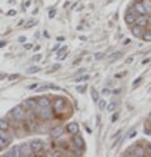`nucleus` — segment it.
Masks as SVG:
<instances>
[{
	"label": "nucleus",
	"mask_w": 151,
	"mask_h": 157,
	"mask_svg": "<svg viewBox=\"0 0 151 157\" xmlns=\"http://www.w3.org/2000/svg\"><path fill=\"white\" fill-rule=\"evenodd\" d=\"M13 120L17 121V122H23L25 120V117H27V108L24 107V104H18L15 106L14 108L11 109L10 112Z\"/></svg>",
	"instance_id": "nucleus-1"
},
{
	"label": "nucleus",
	"mask_w": 151,
	"mask_h": 157,
	"mask_svg": "<svg viewBox=\"0 0 151 157\" xmlns=\"http://www.w3.org/2000/svg\"><path fill=\"white\" fill-rule=\"evenodd\" d=\"M52 106H53V112L56 114H59L64 111V108L67 106V99L64 97H56L52 102Z\"/></svg>",
	"instance_id": "nucleus-2"
},
{
	"label": "nucleus",
	"mask_w": 151,
	"mask_h": 157,
	"mask_svg": "<svg viewBox=\"0 0 151 157\" xmlns=\"http://www.w3.org/2000/svg\"><path fill=\"white\" fill-rule=\"evenodd\" d=\"M126 156H132V157H144L146 155V151L142 146L140 145H137V146H134L131 147L127 152H125Z\"/></svg>",
	"instance_id": "nucleus-3"
},
{
	"label": "nucleus",
	"mask_w": 151,
	"mask_h": 157,
	"mask_svg": "<svg viewBox=\"0 0 151 157\" xmlns=\"http://www.w3.org/2000/svg\"><path fill=\"white\" fill-rule=\"evenodd\" d=\"M38 117L42 120V121H50L54 117V113H53V109L50 107H44V108H41L39 112H38Z\"/></svg>",
	"instance_id": "nucleus-4"
},
{
	"label": "nucleus",
	"mask_w": 151,
	"mask_h": 157,
	"mask_svg": "<svg viewBox=\"0 0 151 157\" xmlns=\"http://www.w3.org/2000/svg\"><path fill=\"white\" fill-rule=\"evenodd\" d=\"M29 145H30V150L33 153H39L44 148V142L42 140H33Z\"/></svg>",
	"instance_id": "nucleus-5"
},
{
	"label": "nucleus",
	"mask_w": 151,
	"mask_h": 157,
	"mask_svg": "<svg viewBox=\"0 0 151 157\" xmlns=\"http://www.w3.org/2000/svg\"><path fill=\"white\" fill-rule=\"evenodd\" d=\"M72 142H73V146H76V147H77L78 150H81V151H84L86 143H84V140H83V137H82L81 135H78V133L73 135Z\"/></svg>",
	"instance_id": "nucleus-6"
},
{
	"label": "nucleus",
	"mask_w": 151,
	"mask_h": 157,
	"mask_svg": "<svg viewBox=\"0 0 151 157\" xmlns=\"http://www.w3.org/2000/svg\"><path fill=\"white\" fill-rule=\"evenodd\" d=\"M137 17H138V14H137L136 11H126L123 20H125V23L127 24V25H134Z\"/></svg>",
	"instance_id": "nucleus-7"
},
{
	"label": "nucleus",
	"mask_w": 151,
	"mask_h": 157,
	"mask_svg": "<svg viewBox=\"0 0 151 157\" xmlns=\"http://www.w3.org/2000/svg\"><path fill=\"white\" fill-rule=\"evenodd\" d=\"M37 103H38V107L39 108H44V107H50L52 106V101H50L49 97L45 96H41L37 98Z\"/></svg>",
	"instance_id": "nucleus-8"
},
{
	"label": "nucleus",
	"mask_w": 151,
	"mask_h": 157,
	"mask_svg": "<svg viewBox=\"0 0 151 157\" xmlns=\"http://www.w3.org/2000/svg\"><path fill=\"white\" fill-rule=\"evenodd\" d=\"M64 132H66L64 127L57 126V127H54L52 131H50V136H52L53 140H58V138H60L63 135H64Z\"/></svg>",
	"instance_id": "nucleus-9"
},
{
	"label": "nucleus",
	"mask_w": 151,
	"mask_h": 157,
	"mask_svg": "<svg viewBox=\"0 0 151 157\" xmlns=\"http://www.w3.org/2000/svg\"><path fill=\"white\" fill-rule=\"evenodd\" d=\"M23 104H24V107L27 108V111H35V109H38L37 98H28V99H25V102Z\"/></svg>",
	"instance_id": "nucleus-10"
},
{
	"label": "nucleus",
	"mask_w": 151,
	"mask_h": 157,
	"mask_svg": "<svg viewBox=\"0 0 151 157\" xmlns=\"http://www.w3.org/2000/svg\"><path fill=\"white\" fill-rule=\"evenodd\" d=\"M66 131L69 133V135H76V133H78L79 132V126H78V123L77 122H71V123H68L67 126H66Z\"/></svg>",
	"instance_id": "nucleus-11"
},
{
	"label": "nucleus",
	"mask_w": 151,
	"mask_h": 157,
	"mask_svg": "<svg viewBox=\"0 0 151 157\" xmlns=\"http://www.w3.org/2000/svg\"><path fill=\"white\" fill-rule=\"evenodd\" d=\"M33 152H32V150H30V145L29 143H21L20 145V157H28V156H30Z\"/></svg>",
	"instance_id": "nucleus-12"
},
{
	"label": "nucleus",
	"mask_w": 151,
	"mask_h": 157,
	"mask_svg": "<svg viewBox=\"0 0 151 157\" xmlns=\"http://www.w3.org/2000/svg\"><path fill=\"white\" fill-rule=\"evenodd\" d=\"M135 25L145 28L146 25H149V15H138L135 20Z\"/></svg>",
	"instance_id": "nucleus-13"
},
{
	"label": "nucleus",
	"mask_w": 151,
	"mask_h": 157,
	"mask_svg": "<svg viewBox=\"0 0 151 157\" xmlns=\"http://www.w3.org/2000/svg\"><path fill=\"white\" fill-rule=\"evenodd\" d=\"M145 29L142 27H138V25H134L131 28V33L135 38H142V34H144Z\"/></svg>",
	"instance_id": "nucleus-14"
},
{
	"label": "nucleus",
	"mask_w": 151,
	"mask_h": 157,
	"mask_svg": "<svg viewBox=\"0 0 151 157\" xmlns=\"http://www.w3.org/2000/svg\"><path fill=\"white\" fill-rule=\"evenodd\" d=\"M5 157H20V145H15L8 153H5Z\"/></svg>",
	"instance_id": "nucleus-15"
},
{
	"label": "nucleus",
	"mask_w": 151,
	"mask_h": 157,
	"mask_svg": "<svg viewBox=\"0 0 151 157\" xmlns=\"http://www.w3.org/2000/svg\"><path fill=\"white\" fill-rule=\"evenodd\" d=\"M132 6H134V9L136 10V13H137L138 15H147L146 14V10H145V8L142 5V2H136Z\"/></svg>",
	"instance_id": "nucleus-16"
},
{
	"label": "nucleus",
	"mask_w": 151,
	"mask_h": 157,
	"mask_svg": "<svg viewBox=\"0 0 151 157\" xmlns=\"http://www.w3.org/2000/svg\"><path fill=\"white\" fill-rule=\"evenodd\" d=\"M142 5H144V8L146 10V14L147 15H151V0H144Z\"/></svg>",
	"instance_id": "nucleus-17"
},
{
	"label": "nucleus",
	"mask_w": 151,
	"mask_h": 157,
	"mask_svg": "<svg viewBox=\"0 0 151 157\" xmlns=\"http://www.w3.org/2000/svg\"><path fill=\"white\" fill-rule=\"evenodd\" d=\"M141 39H142V40H145V42H151V28L150 29H146L144 32Z\"/></svg>",
	"instance_id": "nucleus-18"
},
{
	"label": "nucleus",
	"mask_w": 151,
	"mask_h": 157,
	"mask_svg": "<svg viewBox=\"0 0 151 157\" xmlns=\"http://www.w3.org/2000/svg\"><path fill=\"white\" fill-rule=\"evenodd\" d=\"M10 128V124L6 120H0V129H3V131H9Z\"/></svg>",
	"instance_id": "nucleus-19"
},
{
	"label": "nucleus",
	"mask_w": 151,
	"mask_h": 157,
	"mask_svg": "<svg viewBox=\"0 0 151 157\" xmlns=\"http://www.w3.org/2000/svg\"><path fill=\"white\" fill-rule=\"evenodd\" d=\"M116 106H117V103H116V102H110V104H107L106 109H107L108 112H113V111L116 109Z\"/></svg>",
	"instance_id": "nucleus-20"
},
{
	"label": "nucleus",
	"mask_w": 151,
	"mask_h": 157,
	"mask_svg": "<svg viewBox=\"0 0 151 157\" xmlns=\"http://www.w3.org/2000/svg\"><path fill=\"white\" fill-rule=\"evenodd\" d=\"M39 71H41L39 67H35V65H33V67H30V68L27 69V73H28V74H34V73L39 72Z\"/></svg>",
	"instance_id": "nucleus-21"
},
{
	"label": "nucleus",
	"mask_w": 151,
	"mask_h": 157,
	"mask_svg": "<svg viewBox=\"0 0 151 157\" xmlns=\"http://www.w3.org/2000/svg\"><path fill=\"white\" fill-rule=\"evenodd\" d=\"M91 94H92V99H93V102L97 103V102H98V92H97L95 88L91 89Z\"/></svg>",
	"instance_id": "nucleus-22"
},
{
	"label": "nucleus",
	"mask_w": 151,
	"mask_h": 157,
	"mask_svg": "<svg viewBox=\"0 0 151 157\" xmlns=\"http://www.w3.org/2000/svg\"><path fill=\"white\" fill-rule=\"evenodd\" d=\"M121 133H122V132H121ZM121 133H118V135H117V138H116L115 141H113V143H112V146H111L112 148H115V147H116V146L118 145V143L121 142V140H122V135H121Z\"/></svg>",
	"instance_id": "nucleus-23"
},
{
	"label": "nucleus",
	"mask_w": 151,
	"mask_h": 157,
	"mask_svg": "<svg viewBox=\"0 0 151 157\" xmlns=\"http://www.w3.org/2000/svg\"><path fill=\"white\" fill-rule=\"evenodd\" d=\"M90 79V74H86V75H81L78 78H76V83H79L82 81H88Z\"/></svg>",
	"instance_id": "nucleus-24"
},
{
	"label": "nucleus",
	"mask_w": 151,
	"mask_h": 157,
	"mask_svg": "<svg viewBox=\"0 0 151 157\" xmlns=\"http://www.w3.org/2000/svg\"><path fill=\"white\" fill-rule=\"evenodd\" d=\"M98 106H99L101 109H106V107H107V102H106L105 99H101V101L98 102Z\"/></svg>",
	"instance_id": "nucleus-25"
},
{
	"label": "nucleus",
	"mask_w": 151,
	"mask_h": 157,
	"mask_svg": "<svg viewBox=\"0 0 151 157\" xmlns=\"http://www.w3.org/2000/svg\"><path fill=\"white\" fill-rule=\"evenodd\" d=\"M76 89H77L79 93H83V92H86V89H87V84H84V86H76Z\"/></svg>",
	"instance_id": "nucleus-26"
},
{
	"label": "nucleus",
	"mask_w": 151,
	"mask_h": 157,
	"mask_svg": "<svg viewBox=\"0 0 151 157\" xmlns=\"http://www.w3.org/2000/svg\"><path fill=\"white\" fill-rule=\"evenodd\" d=\"M66 50H67V47H63V48H60V49L57 52V57H58V58H60V57L63 56V53H64Z\"/></svg>",
	"instance_id": "nucleus-27"
},
{
	"label": "nucleus",
	"mask_w": 151,
	"mask_h": 157,
	"mask_svg": "<svg viewBox=\"0 0 151 157\" xmlns=\"http://www.w3.org/2000/svg\"><path fill=\"white\" fill-rule=\"evenodd\" d=\"M141 81H142V77H138L137 79H135V81H134V86H132V88H136L138 84H140Z\"/></svg>",
	"instance_id": "nucleus-28"
},
{
	"label": "nucleus",
	"mask_w": 151,
	"mask_h": 157,
	"mask_svg": "<svg viewBox=\"0 0 151 157\" xmlns=\"http://www.w3.org/2000/svg\"><path fill=\"white\" fill-rule=\"evenodd\" d=\"M121 56H122L121 52H116V54H111L110 58H111V59H113V58H116V59H117V58H120Z\"/></svg>",
	"instance_id": "nucleus-29"
},
{
	"label": "nucleus",
	"mask_w": 151,
	"mask_h": 157,
	"mask_svg": "<svg viewBox=\"0 0 151 157\" xmlns=\"http://www.w3.org/2000/svg\"><path fill=\"white\" fill-rule=\"evenodd\" d=\"M144 132H145V135H151V127H150L149 124H147V126H145Z\"/></svg>",
	"instance_id": "nucleus-30"
},
{
	"label": "nucleus",
	"mask_w": 151,
	"mask_h": 157,
	"mask_svg": "<svg viewBox=\"0 0 151 157\" xmlns=\"http://www.w3.org/2000/svg\"><path fill=\"white\" fill-rule=\"evenodd\" d=\"M35 24H37V21H34V20H30V21H29L27 25H25V28H27V29H28V28H32V27H34Z\"/></svg>",
	"instance_id": "nucleus-31"
},
{
	"label": "nucleus",
	"mask_w": 151,
	"mask_h": 157,
	"mask_svg": "<svg viewBox=\"0 0 151 157\" xmlns=\"http://www.w3.org/2000/svg\"><path fill=\"white\" fill-rule=\"evenodd\" d=\"M56 13H57L56 9H52V10H50V11H49V18H50V19H53V18L56 17Z\"/></svg>",
	"instance_id": "nucleus-32"
},
{
	"label": "nucleus",
	"mask_w": 151,
	"mask_h": 157,
	"mask_svg": "<svg viewBox=\"0 0 151 157\" xmlns=\"http://www.w3.org/2000/svg\"><path fill=\"white\" fill-rule=\"evenodd\" d=\"M101 93L105 94V96H108V94L111 93V90H110L108 88H103V89H102V92H101Z\"/></svg>",
	"instance_id": "nucleus-33"
},
{
	"label": "nucleus",
	"mask_w": 151,
	"mask_h": 157,
	"mask_svg": "<svg viewBox=\"0 0 151 157\" xmlns=\"http://www.w3.org/2000/svg\"><path fill=\"white\" fill-rule=\"evenodd\" d=\"M132 62H134V57H129V58H126V60H125L126 64H131Z\"/></svg>",
	"instance_id": "nucleus-34"
},
{
	"label": "nucleus",
	"mask_w": 151,
	"mask_h": 157,
	"mask_svg": "<svg viewBox=\"0 0 151 157\" xmlns=\"http://www.w3.org/2000/svg\"><path fill=\"white\" fill-rule=\"evenodd\" d=\"M118 120V113L116 112V113H113V116H112V122H116Z\"/></svg>",
	"instance_id": "nucleus-35"
},
{
	"label": "nucleus",
	"mask_w": 151,
	"mask_h": 157,
	"mask_svg": "<svg viewBox=\"0 0 151 157\" xmlns=\"http://www.w3.org/2000/svg\"><path fill=\"white\" fill-rule=\"evenodd\" d=\"M81 62H82V58L79 57V58H77V59H74V62H73L72 64H73V65H77V64H79Z\"/></svg>",
	"instance_id": "nucleus-36"
},
{
	"label": "nucleus",
	"mask_w": 151,
	"mask_h": 157,
	"mask_svg": "<svg viewBox=\"0 0 151 157\" xmlns=\"http://www.w3.org/2000/svg\"><path fill=\"white\" fill-rule=\"evenodd\" d=\"M8 15H9V17H14V15H17V11L11 9V10H9V13H8Z\"/></svg>",
	"instance_id": "nucleus-37"
},
{
	"label": "nucleus",
	"mask_w": 151,
	"mask_h": 157,
	"mask_svg": "<svg viewBox=\"0 0 151 157\" xmlns=\"http://www.w3.org/2000/svg\"><path fill=\"white\" fill-rule=\"evenodd\" d=\"M18 77H19V74H11V75H9V79H10V81H13V79H17Z\"/></svg>",
	"instance_id": "nucleus-38"
},
{
	"label": "nucleus",
	"mask_w": 151,
	"mask_h": 157,
	"mask_svg": "<svg viewBox=\"0 0 151 157\" xmlns=\"http://www.w3.org/2000/svg\"><path fill=\"white\" fill-rule=\"evenodd\" d=\"M146 150L149 151V153H151V143L150 142H146Z\"/></svg>",
	"instance_id": "nucleus-39"
},
{
	"label": "nucleus",
	"mask_w": 151,
	"mask_h": 157,
	"mask_svg": "<svg viewBox=\"0 0 151 157\" xmlns=\"http://www.w3.org/2000/svg\"><path fill=\"white\" fill-rule=\"evenodd\" d=\"M33 59H34V62H39V60L42 59V56H41V54H38V56H35Z\"/></svg>",
	"instance_id": "nucleus-40"
},
{
	"label": "nucleus",
	"mask_w": 151,
	"mask_h": 157,
	"mask_svg": "<svg viewBox=\"0 0 151 157\" xmlns=\"http://www.w3.org/2000/svg\"><path fill=\"white\" fill-rule=\"evenodd\" d=\"M126 74H127V72H121L120 74H116L115 77H116V78H121V77H123V75H126Z\"/></svg>",
	"instance_id": "nucleus-41"
},
{
	"label": "nucleus",
	"mask_w": 151,
	"mask_h": 157,
	"mask_svg": "<svg viewBox=\"0 0 151 157\" xmlns=\"http://www.w3.org/2000/svg\"><path fill=\"white\" fill-rule=\"evenodd\" d=\"M131 43V39H125L123 40V45H129Z\"/></svg>",
	"instance_id": "nucleus-42"
},
{
	"label": "nucleus",
	"mask_w": 151,
	"mask_h": 157,
	"mask_svg": "<svg viewBox=\"0 0 151 157\" xmlns=\"http://www.w3.org/2000/svg\"><path fill=\"white\" fill-rule=\"evenodd\" d=\"M102 57H103V53H98V54H96V56H95V58H96V59H101Z\"/></svg>",
	"instance_id": "nucleus-43"
},
{
	"label": "nucleus",
	"mask_w": 151,
	"mask_h": 157,
	"mask_svg": "<svg viewBox=\"0 0 151 157\" xmlns=\"http://www.w3.org/2000/svg\"><path fill=\"white\" fill-rule=\"evenodd\" d=\"M120 92H121V89H120V88H117V89H115V90H113L112 93H113V94H120Z\"/></svg>",
	"instance_id": "nucleus-44"
},
{
	"label": "nucleus",
	"mask_w": 151,
	"mask_h": 157,
	"mask_svg": "<svg viewBox=\"0 0 151 157\" xmlns=\"http://www.w3.org/2000/svg\"><path fill=\"white\" fill-rule=\"evenodd\" d=\"M30 3H32L30 0H27V2H25V4H24V8H28V6L30 5Z\"/></svg>",
	"instance_id": "nucleus-45"
},
{
	"label": "nucleus",
	"mask_w": 151,
	"mask_h": 157,
	"mask_svg": "<svg viewBox=\"0 0 151 157\" xmlns=\"http://www.w3.org/2000/svg\"><path fill=\"white\" fill-rule=\"evenodd\" d=\"M137 135V131H132V132H131V135H130V138H132V137H135Z\"/></svg>",
	"instance_id": "nucleus-46"
},
{
	"label": "nucleus",
	"mask_w": 151,
	"mask_h": 157,
	"mask_svg": "<svg viewBox=\"0 0 151 157\" xmlns=\"http://www.w3.org/2000/svg\"><path fill=\"white\" fill-rule=\"evenodd\" d=\"M5 45H6V42L0 40V48H3V47H5Z\"/></svg>",
	"instance_id": "nucleus-47"
},
{
	"label": "nucleus",
	"mask_w": 151,
	"mask_h": 157,
	"mask_svg": "<svg viewBox=\"0 0 151 157\" xmlns=\"http://www.w3.org/2000/svg\"><path fill=\"white\" fill-rule=\"evenodd\" d=\"M150 60H151V59H150V58H147V59H144V60H142V64H144V65H145V64H147V63H149V62H150Z\"/></svg>",
	"instance_id": "nucleus-48"
},
{
	"label": "nucleus",
	"mask_w": 151,
	"mask_h": 157,
	"mask_svg": "<svg viewBox=\"0 0 151 157\" xmlns=\"http://www.w3.org/2000/svg\"><path fill=\"white\" fill-rule=\"evenodd\" d=\"M83 72H86V68H82V69H79V71L77 72V74H81V73H83Z\"/></svg>",
	"instance_id": "nucleus-49"
},
{
	"label": "nucleus",
	"mask_w": 151,
	"mask_h": 157,
	"mask_svg": "<svg viewBox=\"0 0 151 157\" xmlns=\"http://www.w3.org/2000/svg\"><path fill=\"white\" fill-rule=\"evenodd\" d=\"M147 122H149V126L151 127V114L149 116V118H147Z\"/></svg>",
	"instance_id": "nucleus-50"
},
{
	"label": "nucleus",
	"mask_w": 151,
	"mask_h": 157,
	"mask_svg": "<svg viewBox=\"0 0 151 157\" xmlns=\"http://www.w3.org/2000/svg\"><path fill=\"white\" fill-rule=\"evenodd\" d=\"M37 87H38V83H35V84H32L29 88H30V89H33V88H37Z\"/></svg>",
	"instance_id": "nucleus-51"
},
{
	"label": "nucleus",
	"mask_w": 151,
	"mask_h": 157,
	"mask_svg": "<svg viewBox=\"0 0 151 157\" xmlns=\"http://www.w3.org/2000/svg\"><path fill=\"white\" fill-rule=\"evenodd\" d=\"M59 47H60V45H59V44H56V47H54V48H53V52H56V50H57V49H58V48H59Z\"/></svg>",
	"instance_id": "nucleus-52"
},
{
	"label": "nucleus",
	"mask_w": 151,
	"mask_h": 157,
	"mask_svg": "<svg viewBox=\"0 0 151 157\" xmlns=\"http://www.w3.org/2000/svg\"><path fill=\"white\" fill-rule=\"evenodd\" d=\"M32 48V44H27V45H25V49H30Z\"/></svg>",
	"instance_id": "nucleus-53"
},
{
	"label": "nucleus",
	"mask_w": 151,
	"mask_h": 157,
	"mask_svg": "<svg viewBox=\"0 0 151 157\" xmlns=\"http://www.w3.org/2000/svg\"><path fill=\"white\" fill-rule=\"evenodd\" d=\"M19 40H20V42H24V40H25V38H24V36H20V38H19Z\"/></svg>",
	"instance_id": "nucleus-54"
},
{
	"label": "nucleus",
	"mask_w": 151,
	"mask_h": 157,
	"mask_svg": "<svg viewBox=\"0 0 151 157\" xmlns=\"http://www.w3.org/2000/svg\"><path fill=\"white\" fill-rule=\"evenodd\" d=\"M5 77H6L5 74H0V79H3V78H5Z\"/></svg>",
	"instance_id": "nucleus-55"
},
{
	"label": "nucleus",
	"mask_w": 151,
	"mask_h": 157,
	"mask_svg": "<svg viewBox=\"0 0 151 157\" xmlns=\"http://www.w3.org/2000/svg\"><path fill=\"white\" fill-rule=\"evenodd\" d=\"M149 25H151V15H149Z\"/></svg>",
	"instance_id": "nucleus-56"
}]
</instances>
